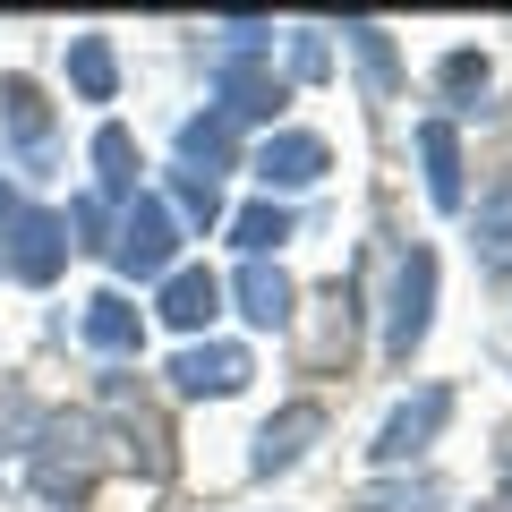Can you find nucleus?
Wrapping results in <instances>:
<instances>
[{
	"mask_svg": "<svg viewBox=\"0 0 512 512\" xmlns=\"http://www.w3.org/2000/svg\"><path fill=\"white\" fill-rule=\"evenodd\" d=\"M103 248H111V265H120L128 282H163L171 256H180V214H171L163 197H128L120 231H111Z\"/></svg>",
	"mask_w": 512,
	"mask_h": 512,
	"instance_id": "3",
	"label": "nucleus"
},
{
	"mask_svg": "<svg viewBox=\"0 0 512 512\" xmlns=\"http://www.w3.org/2000/svg\"><path fill=\"white\" fill-rule=\"evenodd\" d=\"M163 376H171V393H188V402H231L239 384L256 376V359L239 342H188Z\"/></svg>",
	"mask_w": 512,
	"mask_h": 512,
	"instance_id": "6",
	"label": "nucleus"
},
{
	"mask_svg": "<svg viewBox=\"0 0 512 512\" xmlns=\"http://www.w3.org/2000/svg\"><path fill=\"white\" fill-rule=\"evenodd\" d=\"M342 35H350V52H359V69H367V86H376V94H393V86H402V60H393V35H384V26H342Z\"/></svg>",
	"mask_w": 512,
	"mask_h": 512,
	"instance_id": "22",
	"label": "nucleus"
},
{
	"mask_svg": "<svg viewBox=\"0 0 512 512\" xmlns=\"http://www.w3.org/2000/svg\"><path fill=\"white\" fill-rule=\"evenodd\" d=\"M436 325V248H402L393 256V299H384V359L410 367Z\"/></svg>",
	"mask_w": 512,
	"mask_h": 512,
	"instance_id": "2",
	"label": "nucleus"
},
{
	"mask_svg": "<svg viewBox=\"0 0 512 512\" xmlns=\"http://www.w3.org/2000/svg\"><path fill=\"white\" fill-rule=\"evenodd\" d=\"M0 120H9V137H18L26 163L52 154V103L35 94V77H9V86H0Z\"/></svg>",
	"mask_w": 512,
	"mask_h": 512,
	"instance_id": "14",
	"label": "nucleus"
},
{
	"mask_svg": "<svg viewBox=\"0 0 512 512\" xmlns=\"http://www.w3.org/2000/svg\"><path fill=\"white\" fill-rule=\"evenodd\" d=\"M231 154H239V137H231V120H222V111H197V120L180 128V171H197V180L231 171Z\"/></svg>",
	"mask_w": 512,
	"mask_h": 512,
	"instance_id": "16",
	"label": "nucleus"
},
{
	"mask_svg": "<svg viewBox=\"0 0 512 512\" xmlns=\"http://www.w3.org/2000/svg\"><path fill=\"white\" fill-rule=\"evenodd\" d=\"M231 239H239L248 256H274L282 239H291V205H274V197H265V205H239V214H231Z\"/></svg>",
	"mask_w": 512,
	"mask_h": 512,
	"instance_id": "21",
	"label": "nucleus"
},
{
	"mask_svg": "<svg viewBox=\"0 0 512 512\" xmlns=\"http://www.w3.org/2000/svg\"><path fill=\"white\" fill-rule=\"evenodd\" d=\"M436 86L453 94L461 111H478V94L495 86V69H487V52H444V60H436Z\"/></svg>",
	"mask_w": 512,
	"mask_h": 512,
	"instance_id": "23",
	"label": "nucleus"
},
{
	"mask_svg": "<svg viewBox=\"0 0 512 512\" xmlns=\"http://www.w3.org/2000/svg\"><path fill=\"white\" fill-rule=\"evenodd\" d=\"M77 333H86V350H103V359H128V350L146 342V316L128 308L120 291H94L86 316H77Z\"/></svg>",
	"mask_w": 512,
	"mask_h": 512,
	"instance_id": "13",
	"label": "nucleus"
},
{
	"mask_svg": "<svg viewBox=\"0 0 512 512\" xmlns=\"http://www.w3.org/2000/svg\"><path fill=\"white\" fill-rule=\"evenodd\" d=\"M487 512H512V487H504V495H495V504H487Z\"/></svg>",
	"mask_w": 512,
	"mask_h": 512,
	"instance_id": "27",
	"label": "nucleus"
},
{
	"mask_svg": "<svg viewBox=\"0 0 512 512\" xmlns=\"http://www.w3.org/2000/svg\"><path fill=\"white\" fill-rule=\"evenodd\" d=\"M325 171H333V154H325L316 128H274V137L256 146V180H265V197H274V188H316Z\"/></svg>",
	"mask_w": 512,
	"mask_h": 512,
	"instance_id": "8",
	"label": "nucleus"
},
{
	"mask_svg": "<svg viewBox=\"0 0 512 512\" xmlns=\"http://www.w3.org/2000/svg\"><path fill=\"white\" fill-rule=\"evenodd\" d=\"M419 163H427V205L436 214H461V137H453V120H419Z\"/></svg>",
	"mask_w": 512,
	"mask_h": 512,
	"instance_id": "12",
	"label": "nucleus"
},
{
	"mask_svg": "<svg viewBox=\"0 0 512 512\" xmlns=\"http://www.w3.org/2000/svg\"><path fill=\"white\" fill-rule=\"evenodd\" d=\"M69 265V231H60V214H43V205H26L9 231H0V274L26 282V291H43V282Z\"/></svg>",
	"mask_w": 512,
	"mask_h": 512,
	"instance_id": "4",
	"label": "nucleus"
},
{
	"mask_svg": "<svg viewBox=\"0 0 512 512\" xmlns=\"http://www.w3.org/2000/svg\"><path fill=\"white\" fill-rule=\"evenodd\" d=\"M94 197H137V137H128L120 120H103L94 128Z\"/></svg>",
	"mask_w": 512,
	"mask_h": 512,
	"instance_id": "15",
	"label": "nucleus"
},
{
	"mask_svg": "<svg viewBox=\"0 0 512 512\" xmlns=\"http://www.w3.org/2000/svg\"><path fill=\"white\" fill-rule=\"evenodd\" d=\"M214 86H222V120H274L291 94L265 60H222V52H214Z\"/></svg>",
	"mask_w": 512,
	"mask_h": 512,
	"instance_id": "9",
	"label": "nucleus"
},
{
	"mask_svg": "<svg viewBox=\"0 0 512 512\" xmlns=\"http://www.w3.org/2000/svg\"><path fill=\"white\" fill-rule=\"evenodd\" d=\"M231 299H239V316H248V325H291V274H282L274 256H248V265H239L231 274Z\"/></svg>",
	"mask_w": 512,
	"mask_h": 512,
	"instance_id": "11",
	"label": "nucleus"
},
{
	"mask_svg": "<svg viewBox=\"0 0 512 512\" xmlns=\"http://www.w3.org/2000/svg\"><path fill=\"white\" fill-rule=\"evenodd\" d=\"M214 308H222V282L205 274V265H171V274H163L154 316H163L171 333H205V325H214Z\"/></svg>",
	"mask_w": 512,
	"mask_h": 512,
	"instance_id": "10",
	"label": "nucleus"
},
{
	"mask_svg": "<svg viewBox=\"0 0 512 512\" xmlns=\"http://www.w3.org/2000/svg\"><path fill=\"white\" fill-rule=\"evenodd\" d=\"M470 248L487 274H512V180L495 197H478V222H470Z\"/></svg>",
	"mask_w": 512,
	"mask_h": 512,
	"instance_id": "18",
	"label": "nucleus"
},
{
	"mask_svg": "<svg viewBox=\"0 0 512 512\" xmlns=\"http://www.w3.org/2000/svg\"><path fill=\"white\" fill-rule=\"evenodd\" d=\"M308 444H325V402H282L274 419L256 427L248 470H256V478H282V470H299V461H308Z\"/></svg>",
	"mask_w": 512,
	"mask_h": 512,
	"instance_id": "7",
	"label": "nucleus"
},
{
	"mask_svg": "<svg viewBox=\"0 0 512 512\" xmlns=\"http://www.w3.org/2000/svg\"><path fill=\"white\" fill-rule=\"evenodd\" d=\"M26 214V197H18V188H9V180H0V231H9V222H18Z\"/></svg>",
	"mask_w": 512,
	"mask_h": 512,
	"instance_id": "26",
	"label": "nucleus"
},
{
	"mask_svg": "<svg viewBox=\"0 0 512 512\" xmlns=\"http://www.w3.org/2000/svg\"><path fill=\"white\" fill-rule=\"evenodd\" d=\"M35 495H52V504H86V487L111 470V427L103 419H86V410H60V419H43V436H35Z\"/></svg>",
	"mask_w": 512,
	"mask_h": 512,
	"instance_id": "1",
	"label": "nucleus"
},
{
	"mask_svg": "<svg viewBox=\"0 0 512 512\" xmlns=\"http://www.w3.org/2000/svg\"><path fill=\"white\" fill-rule=\"evenodd\" d=\"M444 419H453V384H419L410 402H393V419L376 427V444H367V453H376L384 470H402L410 453H427V444L444 436Z\"/></svg>",
	"mask_w": 512,
	"mask_h": 512,
	"instance_id": "5",
	"label": "nucleus"
},
{
	"mask_svg": "<svg viewBox=\"0 0 512 512\" xmlns=\"http://www.w3.org/2000/svg\"><path fill=\"white\" fill-rule=\"evenodd\" d=\"M171 214H188V222H197V231H214V222H222V188L214 180H197V171H171Z\"/></svg>",
	"mask_w": 512,
	"mask_h": 512,
	"instance_id": "24",
	"label": "nucleus"
},
{
	"mask_svg": "<svg viewBox=\"0 0 512 512\" xmlns=\"http://www.w3.org/2000/svg\"><path fill=\"white\" fill-rule=\"evenodd\" d=\"M43 419L52 410L26 393L18 376H0V461H18V453H35V436H43Z\"/></svg>",
	"mask_w": 512,
	"mask_h": 512,
	"instance_id": "17",
	"label": "nucleus"
},
{
	"mask_svg": "<svg viewBox=\"0 0 512 512\" xmlns=\"http://www.w3.org/2000/svg\"><path fill=\"white\" fill-rule=\"evenodd\" d=\"M69 86L86 94V103H111V94H120V60H111V35H77V43H69Z\"/></svg>",
	"mask_w": 512,
	"mask_h": 512,
	"instance_id": "19",
	"label": "nucleus"
},
{
	"mask_svg": "<svg viewBox=\"0 0 512 512\" xmlns=\"http://www.w3.org/2000/svg\"><path fill=\"white\" fill-rule=\"evenodd\" d=\"M350 512H444V478L419 470V478H384V487H359Z\"/></svg>",
	"mask_w": 512,
	"mask_h": 512,
	"instance_id": "20",
	"label": "nucleus"
},
{
	"mask_svg": "<svg viewBox=\"0 0 512 512\" xmlns=\"http://www.w3.org/2000/svg\"><path fill=\"white\" fill-rule=\"evenodd\" d=\"M504 470H512V444H504Z\"/></svg>",
	"mask_w": 512,
	"mask_h": 512,
	"instance_id": "28",
	"label": "nucleus"
},
{
	"mask_svg": "<svg viewBox=\"0 0 512 512\" xmlns=\"http://www.w3.org/2000/svg\"><path fill=\"white\" fill-rule=\"evenodd\" d=\"M325 69H333L325 26H299V35H291V77H325Z\"/></svg>",
	"mask_w": 512,
	"mask_h": 512,
	"instance_id": "25",
	"label": "nucleus"
}]
</instances>
